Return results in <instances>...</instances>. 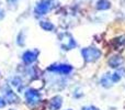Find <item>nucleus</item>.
I'll return each mask as SVG.
<instances>
[{
    "instance_id": "obj_1",
    "label": "nucleus",
    "mask_w": 125,
    "mask_h": 110,
    "mask_svg": "<svg viewBox=\"0 0 125 110\" xmlns=\"http://www.w3.org/2000/svg\"><path fill=\"white\" fill-rule=\"evenodd\" d=\"M55 6V0H41L35 6L34 12L36 15H44L53 9Z\"/></svg>"
},
{
    "instance_id": "obj_2",
    "label": "nucleus",
    "mask_w": 125,
    "mask_h": 110,
    "mask_svg": "<svg viewBox=\"0 0 125 110\" xmlns=\"http://www.w3.org/2000/svg\"><path fill=\"white\" fill-rule=\"evenodd\" d=\"M81 54L86 62L91 63L99 60L100 56H101V51L95 48H86L81 50Z\"/></svg>"
},
{
    "instance_id": "obj_3",
    "label": "nucleus",
    "mask_w": 125,
    "mask_h": 110,
    "mask_svg": "<svg viewBox=\"0 0 125 110\" xmlns=\"http://www.w3.org/2000/svg\"><path fill=\"white\" fill-rule=\"evenodd\" d=\"M59 42H61V46L62 48V50L66 51L75 49L76 45H77L73 37L68 33H62V34L59 35Z\"/></svg>"
},
{
    "instance_id": "obj_4",
    "label": "nucleus",
    "mask_w": 125,
    "mask_h": 110,
    "mask_svg": "<svg viewBox=\"0 0 125 110\" xmlns=\"http://www.w3.org/2000/svg\"><path fill=\"white\" fill-rule=\"evenodd\" d=\"M25 99L30 106H34V105L39 104L41 100V95L39 91L34 90V89H28L25 91Z\"/></svg>"
},
{
    "instance_id": "obj_5",
    "label": "nucleus",
    "mask_w": 125,
    "mask_h": 110,
    "mask_svg": "<svg viewBox=\"0 0 125 110\" xmlns=\"http://www.w3.org/2000/svg\"><path fill=\"white\" fill-rule=\"evenodd\" d=\"M48 71L54 72L57 74H62V75H68L69 73H71L73 67L70 65H66V64H56V65H52L48 68Z\"/></svg>"
},
{
    "instance_id": "obj_6",
    "label": "nucleus",
    "mask_w": 125,
    "mask_h": 110,
    "mask_svg": "<svg viewBox=\"0 0 125 110\" xmlns=\"http://www.w3.org/2000/svg\"><path fill=\"white\" fill-rule=\"evenodd\" d=\"M39 51L37 50H32V51H26L24 52V54L22 55V60L25 64H32L35 61L37 60V56H39Z\"/></svg>"
},
{
    "instance_id": "obj_7",
    "label": "nucleus",
    "mask_w": 125,
    "mask_h": 110,
    "mask_svg": "<svg viewBox=\"0 0 125 110\" xmlns=\"http://www.w3.org/2000/svg\"><path fill=\"white\" fill-rule=\"evenodd\" d=\"M3 94H4L3 99L6 100V101H8V102H17L18 100H19V98L17 97V95H15V94L13 93L10 88H7L6 90H4Z\"/></svg>"
},
{
    "instance_id": "obj_8",
    "label": "nucleus",
    "mask_w": 125,
    "mask_h": 110,
    "mask_svg": "<svg viewBox=\"0 0 125 110\" xmlns=\"http://www.w3.org/2000/svg\"><path fill=\"white\" fill-rule=\"evenodd\" d=\"M62 97H59V96H56V97H54L50 101V105H48V107H50L51 110H58L62 107Z\"/></svg>"
},
{
    "instance_id": "obj_9",
    "label": "nucleus",
    "mask_w": 125,
    "mask_h": 110,
    "mask_svg": "<svg viewBox=\"0 0 125 110\" xmlns=\"http://www.w3.org/2000/svg\"><path fill=\"white\" fill-rule=\"evenodd\" d=\"M122 63H123V58H122L121 56H113V57H111L110 61H109V65H110L111 67H113V68L121 66Z\"/></svg>"
},
{
    "instance_id": "obj_10",
    "label": "nucleus",
    "mask_w": 125,
    "mask_h": 110,
    "mask_svg": "<svg viewBox=\"0 0 125 110\" xmlns=\"http://www.w3.org/2000/svg\"><path fill=\"white\" fill-rule=\"evenodd\" d=\"M101 84L103 85L104 87H110L111 85L113 84L112 76H111L110 74H106V75H104L103 77L101 78Z\"/></svg>"
},
{
    "instance_id": "obj_11",
    "label": "nucleus",
    "mask_w": 125,
    "mask_h": 110,
    "mask_svg": "<svg viewBox=\"0 0 125 110\" xmlns=\"http://www.w3.org/2000/svg\"><path fill=\"white\" fill-rule=\"evenodd\" d=\"M111 7V3L109 0H99L97 3V8L99 10H106Z\"/></svg>"
},
{
    "instance_id": "obj_12",
    "label": "nucleus",
    "mask_w": 125,
    "mask_h": 110,
    "mask_svg": "<svg viewBox=\"0 0 125 110\" xmlns=\"http://www.w3.org/2000/svg\"><path fill=\"white\" fill-rule=\"evenodd\" d=\"M40 24H41V28L45 31H52L53 29H54V24L48 21H41Z\"/></svg>"
},
{
    "instance_id": "obj_13",
    "label": "nucleus",
    "mask_w": 125,
    "mask_h": 110,
    "mask_svg": "<svg viewBox=\"0 0 125 110\" xmlns=\"http://www.w3.org/2000/svg\"><path fill=\"white\" fill-rule=\"evenodd\" d=\"M82 110H99V109L95 108V107H93V106H88V107H84V108H82Z\"/></svg>"
},
{
    "instance_id": "obj_14",
    "label": "nucleus",
    "mask_w": 125,
    "mask_h": 110,
    "mask_svg": "<svg viewBox=\"0 0 125 110\" xmlns=\"http://www.w3.org/2000/svg\"><path fill=\"white\" fill-rule=\"evenodd\" d=\"M4 106H6V100L0 97V108H3Z\"/></svg>"
},
{
    "instance_id": "obj_15",
    "label": "nucleus",
    "mask_w": 125,
    "mask_h": 110,
    "mask_svg": "<svg viewBox=\"0 0 125 110\" xmlns=\"http://www.w3.org/2000/svg\"><path fill=\"white\" fill-rule=\"evenodd\" d=\"M2 17H3V12H2V11H0V19H1Z\"/></svg>"
}]
</instances>
